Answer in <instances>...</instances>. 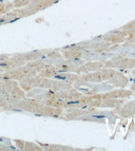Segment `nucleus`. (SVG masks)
<instances>
[{"label":"nucleus","instance_id":"nucleus-1","mask_svg":"<svg viewBox=\"0 0 135 151\" xmlns=\"http://www.w3.org/2000/svg\"><path fill=\"white\" fill-rule=\"evenodd\" d=\"M30 0H15V2L14 3L17 5V6H21V5L26 4V3H28Z\"/></svg>","mask_w":135,"mask_h":151}]
</instances>
